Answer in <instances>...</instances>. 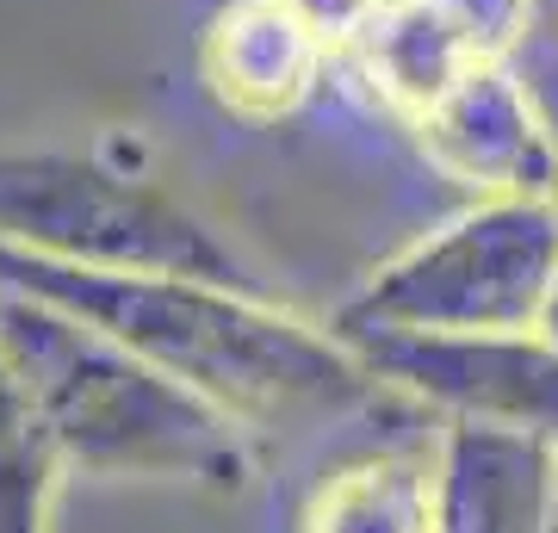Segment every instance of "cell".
<instances>
[{
  "instance_id": "6da1fadb",
  "label": "cell",
  "mask_w": 558,
  "mask_h": 533,
  "mask_svg": "<svg viewBox=\"0 0 558 533\" xmlns=\"http://www.w3.org/2000/svg\"><path fill=\"white\" fill-rule=\"evenodd\" d=\"M0 286L106 329L156 373L236 415L248 435L354 410L385 391L336 329L279 311L260 286L193 274H94L13 249H0Z\"/></svg>"
},
{
  "instance_id": "7a4b0ae2",
  "label": "cell",
  "mask_w": 558,
  "mask_h": 533,
  "mask_svg": "<svg viewBox=\"0 0 558 533\" xmlns=\"http://www.w3.org/2000/svg\"><path fill=\"white\" fill-rule=\"evenodd\" d=\"M0 341L69 477L230 496L255 472V435L236 415L156 373L94 323L0 286Z\"/></svg>"
},
{
  "instance_id": "3957f363",
  "label": "cell",
  "mask_w": 558,
  "mask_h": 533,
  "mask_svg": "<svg viewBox=\"0 0 558 533\" xmlns=\"http://www.w3.org/2000/svg\"><path fill=\"white\" fill-rule=\"evenodd\" d=\"M0 249L94 274L260 286L186 198L106 149H0Z\"/></svg>"
},
{
  "instance_id": "277c9868",
  "label": "cell",
  "mask_w": 558,
  "mask_h": 533,
  "mask_svg": "<svg viewBox=\"0 0 558 533\" xmlns=\"http://www.w3.org/2000/svg\"><path fill=\"white\" fill-rule=\"evenodd\" d=\"M558 279V205L546 193L472 198L360 279L336 311L341 341L360 336H509L534 329Z\"/></svg>"
},
{
  "instance_id": "5b68a950",
  "label": "cell",
  "mask_w": 558,
  "mask_h": 533,
  "mask_svg": "<svg viewBox=\"0 0 558 533\" xmlns=\"http://www.w3.org/2000/svg\"><path fill=\"white\" fill-rule=\"evenodd\" d=\"M385 391L440 422L509 428L558 453V348L539 329L509 336H360L348 341Z\"/></svg>"
},
{
  "instance_id": "8992f818",
  "label": "cell",
  "mask_w": 558,
  "mask_h": 533,
  "mask_svg": "<svg viewBox=\"0 0 558 533\" xmlns=\"http://www.w3.org/2000/svg\"><path fill=\"white\" fill-rule=\"evenodd\" d=\"M410 124H416L422 156L435 161L447 180H459L472 198H497V193H546L553 198L546 137H539L527 87L515 81L509 62L465 69Z\"/></svg>"
},
{
  "instance_id": "52a82bcc",
  "label": "cell",
  "mask_w": 558,
  "mask_h": 533,
  "mask_svg": "<svg viewBox=\"0 0 558 533\" xmlns=\"http://www.w3.org/2000/svg\"><path fill=\"white\" fill-rule=\"evenodd\" d=\"M329 69V50L279 0H230L199 38V75L223 112L248 124L292 119Z\"/></svg>"
},
{
  "instance_id": "ba28073f",
  "label": "cell",
  "mask_w": 558,
  "mask_h": 533,
  "mask_svg": "<svg viewBox=\"0 0 558 533\" xmlns=\"http://www.w3.org/2000/svg\"><path fill=\"white\" fill-rule=\"evenodd\" d=\"M553 447L484 422H440V533H553Z\"/></svg>"
},
{
  "instance_id": "9c48e42d",
  "label": "cell",
  "mask_w": 558,
  "mask_h": 533,
  "mask_svg": "<svg viewBox=\"0 0 558 533\" xmlns=\"http://www.w3.org/2000/svg\"><path fill=\"white\" fill-rule=\"evenodd\" d=\"M299 533H440V428L329 465L304 496Z\"/></svg>"
},
{
  "instance_id": "30bf717a",
  "label": "cell",
  "mask_w": 558,
  "mask_h": 533,
  "mask_svg": "<svg viewBox=\"0 0 558 533\" xmlns=\"http://www.w3.org/2000/svg\"><path fill=\"white\" fill-rule=\"evenodd\" d=\"M341 57H354L360 81H366L391 112H403V119H416L422 106L435 94H447L465 69L497 62L472 44V32H465L440 0H385L379 13L366 20V32H360Z\"/></svg>"
},
{
  "instance_id": "8fae6325",
  "label": "cell",
  "mask_w": 558,
  "mask_h": 533,
  "mask_svg": "<svg viewBox=\"0 0 558 533\" xmlns=\"http://www.w3.org/2000/svg\"><path fill=\"white\" fill-rule=\"evenodd\" d=\"M62 459L44 435L32 391L0 341V533H57Z\"/></svg>"
},
{
  "instance_id": "7c38bea8",
  "label": "cell",
  "mask_w": 558,
  "mask_h": 533,
  "mask_svg": "<svg viewBox=\"0 0 558 533\" xmlns=\"http://www.w3.org/2000/svg\"><path fill=\"white\" fill-rule=\"evenodd\" d=\"M509 69L527 87V106L546 137V161H553V205H558V0H534V20L509 50Z\"/></svg>"
},
{
  "instance_id": "4fadbf2b",
  "label": "cell",
  "mask_w": 558,
  "mask_h": 533,
  "mask_svg": "<svg viewBox=\"0 0 558 533\" xmlns=\"http://www.w3.org/2000/svg\"><path fill=\"white\" fill-rule=\"evenodd\" d=\"M292 20H304L311 32H317V44L329 50V57H341L348 44L366 32V20L379 13L385 0H279Z\"/></svg>"
},
{
  "instance_id": "5bb4252c",
  "label": "cell",
  "mask_w": 558,
  "mask_h": 533,
  "mask_svg": "<svg viewBox=\"0 0 558 533\" xmlns=\"http://www.w3.org/2000/svg\"><path fill=\"white\" fill-rule=\"evenodd\" d=\"M534 329L558 348V279H553V292H546V304H539V323H534Z\"/></svg>"
},
{
  "instance_id": "9a60e30c",
  "label": "cell",
  "mask_w": 558,
  "mask_h": 533,
  "mask_svg": "<svg viewBox=\"0 0 558 533\" xmlns=\"http://www.w3.org/2000/svg\"><path fill=\"white\" fill-rule=\"evenodd\" d=\"M553 533H558V484H553Z\"/></svg>"
}]
</instances>
